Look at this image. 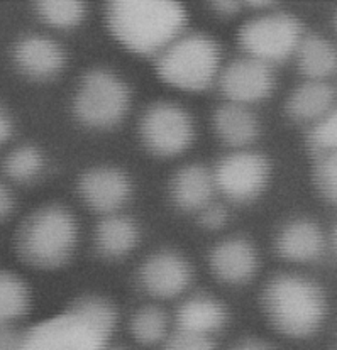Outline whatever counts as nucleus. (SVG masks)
<instances>
[{
  "instance_id": "1",
  "label": "nucleus",
  "mask_w": 337,
  "mask_h": 350,
  "mask_svg": "<svg viewBox=\"0 0 337 350\" xmlns=\"http://www.w3.org/2000/svg\"><path fill=\"white\" fill-rule=\"evenodd\" d=\"M105 17L117 41L142 56L163 53L186 24L184 7L168 0H116L107 3Z\"/></svg>"
},
{
  "instance_id": "2",
  "label": "nucleus",
  "mask_w": 337,
  "mask_h": 350,
  "mask_svg": "<svg viewBox=\"0 0 337 350\" xmlns=\"http://www.w3.org/2000/svg\"><path fill=\"white\" fill-rule=\"evenodd\" d=\"M263 301L271 323L290 337L315 334L325 317L324 293L302 276H276L264 289Z\"/></svg>"
},
{
  "instance_id": "3",
  "label": "nucleus",
  "mask_w": 337,
  "mask_h": 350,
  "mask_svg": "<svg viewBox=\"0 0 337 350\" xmlns=\"http://www.w3.org/2000/svg\"><path fill=\"white\" fill-rule=\"evenodd\" d=\"M77 245V222L66 208L46 206L21 225L17 247L27 262L39 267H60Z\"/></svg>"
},
{
  "instance_id": "4",
  "label": "nucleus",
  "mask_w": 337,
  "mask_h": 350,
  "mask_svg": "<svg viewBox=\"0 0 337 350\" xmlns=\"http://www.w3.org/2000/svg\"><path fill=\"white\" fill-rule=\"evenodd\" d=\"M221 66V49L203 34L180 36L160 55L156 71L161 80L182 90L200 92L212 85Z\"/></svg>"
},
{
  "instance_id": "5",
  "label": "nucleus",
  "mask_w": 337,
  "mask_h": 350,
  "mask_svg": "<svg viewBox=\"0 0 337 350\" xmlns=\"http://www.w3.org/2000/svg\"><path fill=\"white\" fill-rule=\"evenodd\" d=\"M131 103V92L117 75L93 70L82 80L75 96V116L88 127H112L124 119Z\"/></svg>"
},
{
  "instance_id": "6",
  "label": "nucleus",
  "mask_w": 337,
  "mask_h": 350,
  "mask_svg": "<svg viewBox=\"0 0 337 350\" xmlns=\"http://www.w3.org/2000/svg\"><path fill=\"white\" fill-rule=\"evenodd\" d=\"M303 27L290 14H268L249 21L239 31V44L247 58L270 66L288 59L299 48Z\"/></svg>"
},
{
  "instance_id": "7",
  "label": "nucleus",
  "mask_w": 337,
  "mask_h": 350,
  "mask_svg": "<svg viewBox=\"0 0 337 350\" xmlns=\"http://www.w3.org/2000/svg\"><path fill=\"white\" fill-rule=\"evenodd\" d=\"M139 131L146 148L161 158L186 151L195 137V127L190 113L180 105L168 102L149 107L142 116Z\"/></svg>"
},
{
  "instance_id": "8",
  "label": "nucleus",
  "mask_w": 337,
  "mask_h": 350,
  "mask_svg": "<svg viewBox=\"0 0 337 350\" xmlns=\"http://www.w3.org/2000/svg\"><path fill=\"white\" fill-rule=\"evenodd\" d=\"M107 338L73 313L36 325L23 335L21 350H103Z\"/></svg>"
},
{
  "instance_id": "9",
  "label": "nucleus",
  "mask_w": 337,
  "mask_h": 350,
  "mask_svg": "<svg viewBox=\"0 0 337 350\" xmlns=\"http://www.w3.org/2000/svg\"><path fill=\"white\" fill-rule=\"evenodd\" d=\"M270 178V164L258 152L239 151L225 156L214 173L215 188L234 202L258 198Z\"/></svg>"
},
{
  "instance_id": "10",
  "label": "nucleus",
  "mask_w": 337,
  "mask_h": 350,
  "mask_svg": "<svg viewBox=\"0 0 337 350\" xmlns=\"http://www.w3.org/2000/svg\"><path fill=\"white\" fill-rule=\"evenodd\" d=\"M275 87L273 71L268 64L253 58L236 59L221 77V88L231 103L245 105L271 95Z\"/></svg>"
},
{
  "instance_id": "11",
  "label": "nucleus",
  "mask_w": 337,
  "mask_h": 350,
  "mask_svg": "<svg viewBox=\"0 0 337 350\" xmlns=\"http://www.w3.org/2000/svg\"><path fill=\"white\" fill-rule=\"evenodd\" d=\"M141 283L149 295L168 299L182 295L192 281V267L177 252L153 254L142 264Z\"/></svg>"
},
{
  "instance_id": "12",
  "label": "nucleus",
  "mask_w": 337,
  "mask_h": 350,
  "mask_svg": "<svg viewBox=\"0 0 337 350\" xmlns=\"http://www.w3.org/2000/svg\"><path fill=\"white\" fill-rule=\"evenodd\" d=\"M82 198L90 208L100 213H114L131 196L127 174L116 167H93L84 173L78 183Z\"/></svg>"
},
{
  "instance_id": "13",
  "label": "nucleus",
  "mask_w": 337,
  "mask_h": 350,
  "mask_svg": "<svg viewBox=\"0 0 337 350\" xmlns=\"http://www.w3.org/2000/svg\"><path fill=\"white\" fill-rule=\"evenodd\" d=\"M14 63L27 77L36 80L53 78L64 68V49L45 36H26L14 48Z\"/></svg>"
},
{
  "instance_id": "14",
  "label": "nucleus",
  "mask_w": 337,
  "mask_h": 350,
  "mask_svg": "<svg viewBox=\"0 0 337 350\" xmlns=\"http://www.w3.org/2000/svg\"><path fill=\"white\" fill-rule=\"evenodd\" d=\"M210 267L224 283L241 284L258 271V254L245 239H227L210 252Z\"/></svg>"
},
{
  "instance_id": "15",
  "label": "nucleus",
  "mask_w": 337,
  "mask_h": 350,
  "mask_svg": "<svg viewBox=\"0 0 337 350\" xmlns=\"http://www.w3.org/2000/svg\"><path fill=\"white\" fill-rule=\"evenodd\" d=\"M327 241L321 227L312 220L300 219L286 224L276 239V251L283 259L295 262H310L325 251Z\"/></svg>"
},
{
  "instance_id": "16",
  "label": "nucleus",
  "mask_w": 337,
  "mask_h": 350,
  "mask_svg": "<svg viewBox=\"0 0 337 350\" xmlns=\"http://www.w3.org/2000/svg\"><path fill=\"white\" fill-rule=\"evenodd\" d=\"M215 191L214 174L200 164L182 167L173 178L171 183V195L175 203L180 208L188 210H202L212 200Z\"/></svg>"
},
{
  "instance_id": "17",
  "label": "nucleus",
  "mask_w": 337,
  "mask_h": 350,
  "mask_svg": "<svg viewBox=\"0 0 337 350\" xmlns=\"http://www.w3.org/2000/svg\"><path fill=\"white\" fill-rule=\"evenodd\" d=\"M336 90L327 81H305L286 102V112L299 122H317L334 112Z\"/></svg>"
},
{
  "instance_id": "18",
  "label": "nucleus",
  "mask_w": 337,
  "mask_h": 350,
  "mask_svg": "<svg viewBox=\"0 0 337 350\" xmlns=\"http://www.w3.org/2000/svg\"><path fill=\"white\" fill-rule=\"evenodd\" d=\"M214 127L219 137L234 148L251 144L260 134V124L254 113L238 103L219 107L214 116Z\"/></svg>"
},
{
  "instance_id": "19",
  "label": "nucleus",
  "mask_w": 337,
  "mask_h": 350,
  "mask_svg": "<svg viewBox=\"0 0 337 350\" xmlns=\"http://www.w3.org/2000/svg\"><path fill=\"white\" fill-rule=\"evenodd\" d=\"M295 55L300 71L310 81H325L336 73V48L322 36L303 34Z\"/></svg>"
},
{
  "instance_id": "20",
  "label": "nucleus",
  "mask_w": 337,
  "mask_h": 350,
  "mask_svg": "<svg viewBox=\"0 0 337 350\" xmlns=\"http://www.w3.org/2000/svg\"><path fill=\"white\" fill-rule=\"evenodd\" d=\"M178 330L209 335L225 323V308L209 296H195L178 310Z\"/></svg>"
},
{
  "instance_id": "21",
  "label": "nucleus",
  "mask_w": 337,
  "mask_h": 350,
  "mask_svg": "<svg viewBox=\"0 0 337 350\" xmlns=\"http://www.w3.org/2000/svg\"><path fill=\"white\" fill-rule=\"evenodd\" d=\"M138 225L121 215H109L97 227L95 242L100 254L107 257H123L138 245Z\"/></svg>"
},
{
  "instance_id": "22",
  "label": "nucleus",
  "mask_w": 337,
  "mask_h": 350,
  "mask_svg": "<svg viewBox=\"0 0 337 350\" xmlns=\"http://www.w3.org/2000/svg\"><path fill=\"white\" fill-rule=\"evenodd\" d=\"M29 310V291L16 274L0 271V325L21 319Z\"/></svg>"
},
{
  "instance_id": "23",
  "label": "nucleus",
  "mask_w": 337,
  "mask_h": 350,
  "mask_svg": "<svg viewBox=\"0 0 337 350\" xmlns=\"http://www.w3.org/2000/svg\"><path fill=\"white\" fill-rule=\"evenodd\" d=\"M70 313L90 325L93 330L99 332L105 338L110 337L114 327H116V310L105 299L95 298V296L78 299L70 308Z\"/></svg>"
},
{
  "instance_id": "24",
  "label": "nucleus",
  "mask_w": 337,
  "mask_h": 350,
  "mask_svg": "<svg viewBox=\"0 0 337 350\" xmlns=\"http://www.w3.org/2000/svg\"><path fill=\"white\" fill-rule=\"evenodd\" d=\"M45 167V158L34 146H21L3 159V173L17 183H27L39 176Z\"/></svg>"
},
{
  "instance_id": "25",
  "label": "nucleus",
  "mask_w": 337,
  "mask_h": 350,
  "mask_svg": "<svg viewBox=\"0 0 337 350\" xmlns=\"http://www.w3.org/2000/svg\"><path fill=\"white\" fill-rule=\"evenodd\" d=\"M36 9L46 24L62 29L78 26L85 17V3L78 0H42Z\"/></svg>"
},
{
  "instance_id": "26",
  "label": "nucleus",
  "mask_w": 337,
  "mask_h": 350,
  "mask_svg": "<svg viewBox=\"0 0 337 350\" xmlns=\"http://www.w3.org/2000/svg\"><path fill=\"white\" fill-rule=\"evenodd\" d=\"M131 328L132 335H134L138 342L145 345L156 344V342H160L166 335V315H164L161 308L146 306V308H141L136 313V317L132 319Z\"/></svg>"
},
{
  "instance_id": "27",
  "label": "nucleus",
  "mask_w": 337,
  "mask_h": 350,
  "mask_svg": "<svg viewBox=\"0 0 337 350\" xmlns=\"http://www.w3.org/2000/svg\"><path fill=\"white\" fill-rule=\"evenodd\" d=\"M308 148L314 152L315 158L334 154L337 146V117L336 110L329 116L322 117L315 122L312 131L308 132Z\"/></svg>"
},
{
  "instance_id": "28",
  "label": "nucleus",
  "mask_w": 337,
  "mask_h": 350,
  "mask_svg": "<svg viewBox=\"0 0 337 350\" xmlns=\"http://www.w3.org/2000/svg\"><path fill=\"white\" fill-rule=\"evenodd\" d=\"M315 183L322 196L327 202H336L337 198V158L334 154L321 156L315 164Z\"/></svg>"
},
{
  "instance_id": "29",
  "label": "nucleus",
  "mask_w": 337,
  "mask_h": 350,
  "mask_svg": "<svg viewBox=\"0 0 337 350\" xmlns=\"http://www.w3.org/2000/svg\"><path fill=\"white\" fill-rule=\"evenodd\" d=\"M164 350H215V345L207 335L178 330L177 334L171 335Z\"/></svg>"
},
{
  "instance_id": "30",
  "label": "nucleus",
  "mask_w": 337,
  "mask_h": 350,
  "mask_svg": "<svg viewBox=\"0 0 337 350\" xmlns=\"http://www.w3.org/2000/svg\"><path fill=\"white\" fill-rule=\"evenodd\" d=\"M227 222V210L217 203H209L203 206L202 213H200V224L210 230H219Z\"/></svg>"
},
{
  "instance_id": "31",
  "label": "nucleus",
  "mask_w": 337,
  "mask_h": 350,
  "mask_svg": "<svg viewBox=\"0 0 337 350\" xmlns=\"http://www.w3.org/2000/svg\"><path fill=\"white\" fill-rule=\"evenodd\" d=\"M23 335L17 334L9 325H0V350H21Z\"/></svg>"
},
{
  "instance_id": "32",
  "label": "nucleus",
  "mask_w": 337,
  "mask_h": 350,
  "mask_svg": "<svg viewBox=\"0 0 337 350\" xmlns=\"http://www.w3.org/2000/svg\"><path fill=\"white\" fill-rule=\"evenodd\" d=\"M14 196L12 191L0 181V220L9 217L14 210Z\"/></svg>"
},
{
  "instance_id": "33",
  "label": "nucleus",
  "mask_w": 337,
  "mask_h": 350,
  "mask_svg": "<svg viewBox=\"0 0 337 350\" xmlns=\"http://www.w3.org/2000/svg\"><path fill=\"white\" fill-rule=\"evenodd\" d=\"M10 134H12V124H10L9 116L0 107V146L9 141Z\"/></svg>"
},
{
  "instance_id": "34",
  "label": "nucleus",
  "mask_w": 337,
  "mask_h": 350,
  "mask_svg": "<svg viewBox=\"0 0 337 350\" xmlns=\"http://www.w3.org/2000/svg\"><path fill=\"white\" fill-rule=\"evenodd\" d=\"M241 2H232V0H221V2H212V7L221 14H234L241 7Z\"/></svg>"
},
{
  "instance_id": "35",
  "label": "nucleus",
  "mask_w": 337,
  "mask_h": 350,
  "mask_svg": "<svg viewBox=\"0 0 337 350\" xmlns=\"http://www.w3.org/2000/svg\"><path fill=\"white\" fill-rule=\"evenodd\" d=\"M236 350H270V349L263 344H258V342H246V344L239 345Z\"/></svg>"
},
{
  "instance_id": "36",
  "label": "nucleus",
  "mask_w": 337,
  "mask_h": 350,
  "mask_svg": "<svg viewBox=\"0 0 337 350\" xmlns=\"http://www.w3.org/2000/svg\"><path fill=\"white\" fill-rule=\"evenodd\" d=\"M245 5L251 7V9H268V7H273V2H268V0H263V2H258V0H253V2H246Z\"/></svg>"
},
{
  "instance_id": "37",
  "label": "nucleus",
  "mask_w": 337,
  "mask_h": 350,
  "mask_svg": "<svg viewBox=\"0 0 337 350\" xmlns=\"http://www.w3.org/2000/svg\"><path fill=\"white\" fill-rule=\"evenodd\" d=\"M114 350H124V349H114Z\"/></svg>"
}]
</instances>
